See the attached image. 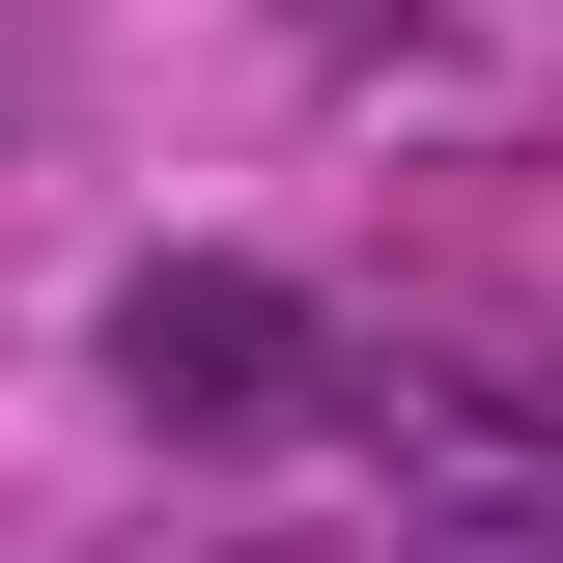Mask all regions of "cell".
Wrapping results in <instances>:
<instances>
[{"instance_id":"6da1fadb","label":"cell","mask_w":563,"mask_h":563,"mask_svg":"<svg viewBox=\"0 0 563 563\" xmlns=\"http://www.w3.org/2000/svg\"><path fill=\"white\" fill-rule=\"evenodd\" d=\"M113 395L169 422V451L310 422V282H254V254H141V282H113Z\"/></svg>"},{"instance_id":"7a4b0ae2","label":"cell","mask_w":563,"mask_h":563,"mask_svg":"<svg viewBox=\"0 0 563 563\" xmlns=\"http://www.w3.org/2000/svg\"><path fill=\"white\" fill-rule=\"evenodd\" d=\"M422 563H563V536H422Z\"/></svg>"},{"instance_id":"3957f363","label":"cell","mask_w":563,"mask_h":563,"mask_svg":"<svg viewBox=\"0 0 563 563\" xmlns=\"http://www.w3.org/2000/svg\"><path fill=\"white\" fill-rule=\"evenodd\" d=\"M310 29H422V0H310Z\"/></svg>"}]
</instances>
